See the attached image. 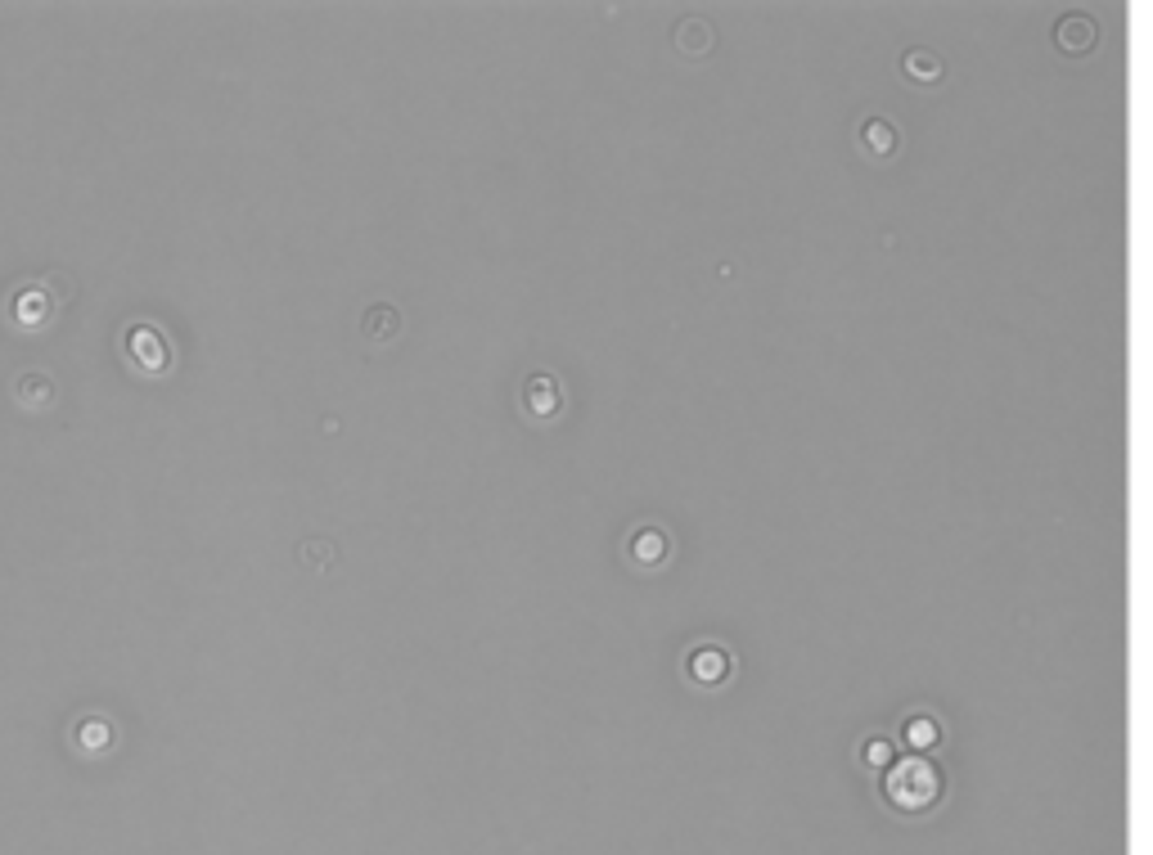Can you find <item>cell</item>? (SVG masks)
<instances>
[{
  "mask_svg": "<svg viewBox=\"0 0 1153 855\" xmlns=\"http://www.w3.org/2000/svg\"><path fill=\"white\" fill-rule=\"evenodd\" d=\"M892 779H906V788H892V797L906 801V806H924V801L937 792V774L928 770L924 761H906Z\"/></svg>",
  "mask_w": 1153,
  "mask_h": 855,
  "instance_id": "1",
  "label": "cell"
}]
</instances>
